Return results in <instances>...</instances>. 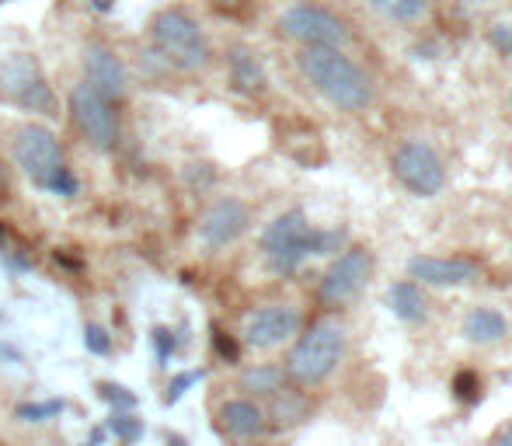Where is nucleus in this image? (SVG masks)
<instances>
[{
    "label": "nucleus",
    "instance_id": "f8f14e48",
    "mask_svg": "<svg viewBox=\"0 0 512 446\" xmlns=\"http://www.w3.org/2000/svg\"><path fill=\"white\" fill-rule=\"evenodd\" d=\"M248 227H251L248 203L237 196H220V199H213L203 210V217H199V241H203L209 251H220V248H227V244H234Z\"/></svg>",
    "mask_w": 512,
    "mask_h": 446
},
{
    "label": "nucleus",
    "instance_id": "393cba45",
    "mask_svg": "<svg viewBox=\"0 0 512 446\" xmlns=\"http://www.w3.org/2000/svg\"><path fill=\"white\" fill-rule=\"evenodd\" d=\"M488 46L499 56L512 60V21H499V25L488 28Z\"/></svg>",
    "mask_w": 512,
    "mask_h": 446
},
{
    "label": "nucleus",
    "instance_id": "72a5a7b5",
    "mask_svg": "<svg viewBox=\"0 0 512 446\" xmlns=\"http://www.w3.org/2000/svg\"><path fill=\"white\" fill-rule=\"evenodd\" d=\"M168 446H185V440H182V436H171Z\"/></svg>",
    "mask_w": 512,
    "mask_h": 446
},
{
    "label": "nucleus",
    "instance_id": "473e14b6",
    "mask_svg": "<svg viewBox=\"0 0 512 446\" xmlns=\"http://www.w3.org/2000/svg\"><path fill=\"white\" fill-rule=\"evenodd\" d=\"M216 4H223V7H237V4H244V0H216Z\"/></svg>",
    "mask_w": 512,
    "mask_h": 446
},
{
    "label": "nucleus",
    "instance_id": "f704fd0d",
    "mask_svg": "<svg viewBox=\"0 0 512 446\" xmlns=\"http://www.w3.org/2000/svg\"><path fill=\"white\" fill-rule=\"evenodd\" d=\"M474 4H481V0H474Z\"/></svg>",
    "mask_w": 512,
    "mask_h": 446
},
{
    "label": "nucleus",
    "instance_id": "423d86ee",
    "mask_svg": "<svg viewBox=\"0 0 512 446\" xmlns=\"http://www.w3.org/2000/svg\"><path fill=\"white\" fill-rule=\"evenodd\" d=\"M391 171L398 185L415 199H436L446 189V168L436 147L425 140H401L391 154Z\"/></svg>",
    "mask_w": 512,
    "mask_h": 446
},
{
    "label": "nucleus",
    "instance_id": "a211bd4d",
    "mask_svg": "<svg viewBox=\"0 0 512 446\" xmlns=\"http://www.w3.org/2000/svg\"><path fill=\"white\" fill-rule=\"evenodd\" d=\"M227 63H230V84H234V91H241V95H262L269 77H265L262 60L248 46H230Z\"/></svg>",
    "mask_w": 512,
    "mask_h": 446
},
{
    "label": "nucleus",
    "instance_id": "0eeeda50",
    "mask_svg": "<svg viewBox=\"0 0 512 446\" xmlns=\"http://www.w3.org/2000/svg\"><path fill=\"white\" fill-rule=\"evenodd\" d=\"M279 28L286 39L300 42L304 49H342L352 39L349 25L335 11L317 4H293L290 11H283Z\"/></svg>",
    "mask_w": 512,
    "mask_h": 446
},
{
    "label": "nucleus",
    "instance_id": "ddd939ff",
    "mask_svg": "<svg viewBox=\"0 0 512 446\" xmlns=\"http://www.w3.org/2000/svg\"><path fill=\"white\" fill-rule=\"evenodd\" d=\"M84 84L95 95H102L108 105L122 102L129 91V74L122 56L105 42H88V49H84Z\"/></svg>",
    "mask_w": 512,
    "mask_h": 446
},
{
    "label": "nucleus",
    "instance_id": "2eb2a0df",
    "mask_svg": "<svg viewBox=\"0 0 512 446\" xmlns=\"http://www.w3.org/2000/svg\"><path fill=\"white\" fill-rule=\"evenodd\" d=\"M216 429H220L227 440H234L237 446L262 440V436L269 433L262 401H251V398H244V394L227 398L220 408H216Z\"/></svg>",
    "mask_w": 512,
    "mask_h": 446
},
{
    "label": "nucleus",
    "instance_id": "2f4dec72",
    "mask_svg": "<svg viewBox=\"0 0 512 446\" xmlns=\"http://www.w3.org/2000/svg\"><path fill=\"white\" fill-rule=\"evenodd\" d=\"M488 446H512V422H506V426L492 436V443H488Z\"/></svg>",
    "mask_w": 512,
    "mask_h": 446
},
{
    "label": "nucleus",
    "instance_id": "f3484780",
    "mask_svg": "<svg viewBox=\"0 0 512 446\" xmlns=\"http://www.w3.org/2000/svg\"><path fill=\"white\" fill-rule=\"evenodd\" d=\"M290 384L286 380V370L279 363H255V366H244L241 377H237V391L251 401H269L276 391Z\"/></svg>",
    "mask_w": 512,
    "mask_h": 446
},
{
    "label": "nucleus",
    "instance_id": "7c9ffc66",
    "mask_svg": "<svg viewBox=\"0 0 512 446\" xmlns=\"http://www.w3.org/2000/svg\"><path fill=\"white\" fill-rule=\"evenodd\" d=\"M154 345H157V359H161V363H168L171 352H175V335H171L168 328H157V332H154Z\"/></svg>",
    "mask_w": 512,
    "mask_h": 446
},
{
    "label": "nucleus",
    "instance_id": "dca6fc26",
    "mask_svg": "<svg viewBox=\"0 0 512 446\" xmlns=\"http://www.w3.org/2000/svg\"><path fill=\"white\" fill-rule=\"evenodd\" d=\"M262 408H265V426H269V433H293V429H300L310 415H314L310 394L293 384H286L283 391L272 394Z\"/></svg>",
    "mask_w": 512,
    "mask_h": 446
},
{
    "label": "nucleus",
    "instance_id": "f03ea898",
    "mask_svg": "<svg viewBox=\"0 0 512 446\" xmlns=\"http://www.w3.org/2000/svg\"><path fill=\"white\" fill-rule=\"evenodd\" d=\"M345 352H349V332H345L342 321L335 318L314 321V325L297 335V342L286 352V363H283L286 380L293 387H300V391L321 387L345 363Z\"/></svg>",
    "mask_w": 512,
    "mask_h": 446
},
{
    "label": "nucleus",
    "instance_id": "9b49d317",
    "mask_svg": "<svg viewBox=\"0 0 512 446\" xmlns=\"http://www.w3.org/2000/svg\"><path fill=\"white\" fill-rule=\"evenodd\" d=\"M300 328H304V314L293 304L258 307L248 318V325H244V345L255 352L279 349V345L293 342V338L300 335Z\"/></svg>",
    "mask_w": 512,
    "mask_h": 446
},
{
    "label": "nucleus",
    "instance_id": "b1692460",
    "mask_svg": "<svg viewBox=\"0 0 512 446\" xmlns=\"http://www.w3.org/2000/svg\"><path fill=\"white\" fill-rule=\"evenodd\" d=\"M98 394L108 401V405L115 408V412H129V408H136V394H129L122 384H98Z\"/></svg>",
    "mask_w": 512,
    "mask_h": 446
},
{
    "label": "nucleus",
    "instance_id": "39448f33",
    "mask_svg": "<svg viewBox=\"0 0 512 446\" xmlns=\"http://www.w3.org/2000/svg\"><path fill=\"white\" fill-rule=\"evenodd\" d=\"M0 98L21 112L56 115L53 84L32 53H11L0 60Z\"/></svg>",
    "mask_w": 512,
    "mask_h": 446
},
{
    "label": "nucleus",
    "instance_id": "aec40b11",
    "mask_svg": "<svg viewBox=\"0 0 512 446\" xmlns=\"http://www.w3.org/2000/svg\"><path fill=\"white\" fill-rule=\"evenodd\" d=\"M387 304H391L394 318L405 321V325H422V321L429 318V297H425L422 286L411 283V279H401V283L391 286Z\"/></svg>",
    "mask_w": 512,
    "mask_h": 446
},
{
    "label": "nucleus",
    "instance_id": "cd10ccee",
    "mask_svg": "<svg viewBox=\"0 0 512 446\" xmlns=\"http://www.w3.org/2000/svg\"><path fill=\"white\" fill-rule=\"evenodd\" d=\"M46 189H49V192H56V196H67V199H70V196H77V178H74V171H70L67 164H63V168L56 171L53 182H49Z\"/></svg>",
    "mask_w": 512,
    "mask_h": 446
},
{
    "label": "nucleus",
    "instance_id": "7ed1b4c3",
    "mask_svg": "<svg viewBox=\"0 0 512 446\" xmlns=\"http://www.w3.org/2000/svg\"><path fill=\"white\" fill-rule=\"evenodd\" d=\"M258 244H262L265 262L276 272H297L307 258L345 251V234L342 230H317L300 210H286L262 230Z\"/></svg>",
    "mask_w": 512,
    "mask_h": 446
},
{
    "label": "nucleus",
    "instance_id": "4be33fe9",
    "mask_svg": "<svg viewBox=\"0 0 512 446\" xmlns=\"http://www.w3.org/2000/svg\"><path fill=\"white\" fill-rule=\"evenodd\" d=\"M108 433L122 443H136L143 433H147V426H143V419H136L133 412H112V419H108Z\"/></svg>",
    "mask_w": 512,
    "mask_h": 446
},
{
    "label": "nucleus",
    "instance_id": "c756f323",
    "mask_svg": "<svg viewBox=\"0 0 512 446\" xmlns=\"http://www.w3.org/2000/svg\"><path fill=\"white\" fill-rule=\"evenodd\" d=\"M213 345H216V352L227 359V363H237V359H241V349H237V342L230 335H223L220 328H213Z\"/></svg>",
    "mask_w": 512,
    "mask_h": 446
},
{
    "label": "nucleus",
    "instance_id": "f257e3e1",
    "mask_svg": "<svg viewBox=\"0 0 512 446\" xmlns=\"http://www.w3.org/2000/svg\"><path fill=\"white\" fill-rule=\"evenodd\" d=\"M300 74L324 102H331L342 112H366L377 95L373 77L345 49H304Z\"/></svg>",
    "mask_w": 512,
    "mask_h": 446
},
{
    "label": "nucleus",
    "instance_id": "20e7f679",
    "mask_svg": "<svg viewBox=\"0 0 512 446\" xmlns=\"http://www.w3.org/2000/svg\"><path fill=\"white\" fill-rule=\"evenodd\" d=\"M150 35H154L157 53L178 70H203L209 56H213L203 25L185 7H164V11H157L154 21H150Z\"/></svg>",
    "mask_w": 512,
    "mask_h": 446
},
{
    "label": "nucleus",
    "instance_id": "1a4fd4ad",
    "mask_svg": "<svg viewBox=\"0 0 512 446\" xmlns=\"http://www.w3.org/2000/svg\"><path fill=\"white\" fill-rule=\"evenodd\" d=\"M14 161H18V168L25 171L35 185H42V189H46L56 171L67 164L63 161L60 136L49 126H39V122L18 126V133H14Z\"/></svg>",
    "mask_w": 512,
    "mask_h": 446
},
{
    "label": "nucleus",
    "instance_id": "5701e85b",
    "mask_svg": "<svg viewBox=\"0 0 512 446\" xmlns=\"http://www.w3.org/2000/svg\"><path fill=\"white\" fill-rule=\"evenodd\" d=\"M199 380H203V370H185V373H178V377H171L168 391H164V405H178L182 394L189 391L192 384H199Z\"/></svg>",
    "mask_w": 512,
    "mask_h": 446
},
{
    "label": "nucleus",
    "instance_id": "9d476101",
    "mask_svg": "<svg viewBox=\"0 0 512 446\" xmlns=\"http://www.w3.org/2000/svg\"><path fill=\"white\" fill-rule=\"evenodd\" d=\"M70 115H74L77 129H81L84 140L95 150H112L115 143H119V119H115V109L102 95H95L88 84H77V88L70 91Z\"/></svg>",
    "mask_w": 512,
    "mask_h": 446
},
{
    "label": "nucleus",
    "instance_id": "6ab92c4d",
    "mask_svg": "<svg viewBox=\"0 0 512 446\" xmlns=\"http://www.w3.org/2000/svg\"><path fill=\"white\" fill-rule=\"evenodd\" d=\"M509 335V321L495 307H471L464 318V338L471 345H495Z\"/></svg>",
    "mask_w": 512,
    "mask_h": 446
},
{
    "label": "nucleus",
    "instance_id": "bb28decb",
    "mask_svg": "<svg viewBox=\"0 0 512 446\" xmlns=\"http://www.w3.org/2000/svg\"><path fill=\"white\" fill-rule=\"evenodd\" d=\"M84 345H88V352H95V356H108V352H112V335H108L102 325H88L84 328Z\"/></svg>",
    "mask_w": 512,
    "mask_h": 446
},
{
    "label": "nucleus",
    "instance_id": "6e6552de",
    "mask_svg": "<svg viewBox=\"0 0 512 446\" xmlns=\"http://www.w3.org/2000/svg\"><path fill=\"white\" fill-rule=\"evenodd\" d=\"M373 279V255L359 244L345 248L335 262L324 269L321 286H317V300L324 307H349L352 300L363 297V290Z\"/></svg>",
    "mask_w": 512,
    "mask_h": 446
},
{
    "label": "nucleus",
    "instance_id": "c85d7f7f",
    "mask_svg": "<svg viewBox=\"0 0 512 446\" xmlns=\"http://www.w3.org/2000/svg\"><path fill=\"white\" fill-rule=\"evenodd\" d=\"M453 391H457V398L474 401V398H478V391H481V384H478V377H474L471 370H464V373H457V380H453Z\"/></svg>",
    "mask_w": 512,
    "mask_h": 446
},
{
    "label": "nucleus",
    "instance_id": "412c9836",
    "mask_svg": "<svg viewBox=\"0 0 512 446\" xmlns=\"http://www.w3.org/2000/svg\"><path fill=\"white\" fill-rule=\"evenodd\" d=\"M377 14L398 21V25H418V21L429 14L432 0H366Z\"/></svg>",
    "mask_w": 512,
    "mask_h": 446
},
{
    "label": "nucleus",
    "instance_id": "4468645a",
    "mask_svg": "<svg viewBox=\"0 0 512 446\" xmlns=\"http://www.w3.org/2000/svg\"><path fill=\"white\" fill-rule=\"evenodd\" d=\"M408 279L418 286H467L481 276V265L474 258H436V255H411Z\"/></svg>",
    "mask_w": 512,
    "mask_h": 446
},
{
    "label": "nucleus",
    "instance_id": "a878e982",
    "mask_svg": "<svg viewBox=\"0 0 512 446\" xmlns=\"http://www.w3.org/2000/svg\"><path fill=\"white\" fill-rule=\"evenodd\" d=\"M63 412V401H46V405H21L18 408V419L21 422H46L53 415Z\"/></svg>",
    "mask_w": 512,
    "mask_h": 446
}]
</instances>
